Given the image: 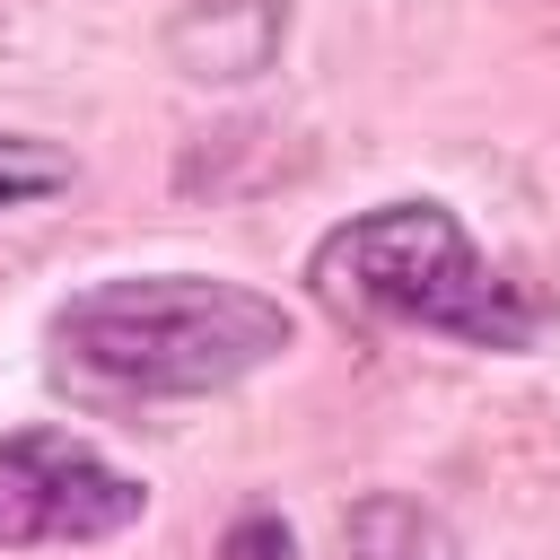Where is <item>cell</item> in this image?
I'll list each match as a JSON object with an SVG mask.
<instances>
[{
  "instance_id": "cell-6",
  "label": "cell",
  "mask_w": 560,
  "mask_h": 560,
  "mask_svg": "<svg viewBox=\"0 0 560 560\" xmlns=\"http://www.w3.org/2000/svg\"><path fill=\"white\" fill-rule=\"evenodd\" d=\"M70 175H79V158H70L61 140L0 131V219H9V210H35V201H52V192H70Z\"/></svg>"
},
{
  "instance_id": "cell-7",
  "label": "cell",
  "mask_w": 560,
  "mask_h": 560,
  "mask_svg": "<svg viewBox=\"0 0 560 560\" xmlns=\"http://www.w3.org/2000/svg\"><path fill=\"white\" fill-rule=\"evenodd\" d=\"M219 551H228V560H289V525H280L271 508H245V516L228 525Z\"/></svg>"
},
{
  "instance_id": "cell-3",
  "label": "cell",
  "mask_w": 560,
  "mask_h": 560,
  "mask_svg": "<svg viewBox=\"0 0 560 560\" xmlns=\"http://www.w3.org/2000/svg\"><path fill=\"white\" fill-rule=\"evenodd\" d=\"M140 516V481L114 472L70 429H9L0 438V551L35 542H114Z\"/></svg>"
},
{
  "instance_id": "cell-2",
  "label": "cell",
  "mask_w": 560,
  "mask_h": 560,
  "mask_svg": "<svg viewBox=\"0 0 560 560\" xmlns=\"http://www.w3.org/2000/svg\"><path fill=\"white\" fill-rule=\"evenodd\" d=\"M306 280L359 332L429 324V332L464 341V324H472V306L490 289V262H481V245L464 236L455 210H438V201H385V210L341 219L306 254Z\"/></svg>"
},
{
  "instance_id": "cell-1",
  "label": "cell",
  "mask_w": 560,
  "mask_h": 560,
  "mask_svg": "<svg viewBox=\"0 0 560 560\" xmlns=\"http://www.w3.org/2000/svg\"><path fill=\"white\" fill-rule=\"evenodd\" d=\"M52 350L88 394H219L289 350L280 298L219 271H131L96 280L52 315Z\"/></svg>"
},
{
  "instance_id": "cell-5",
  "label": "cell",
  "mask_w": 560,
  "mask_h": 560,
  "mask_svg": "<svg viewBox=\"0 0 560 560\" xmlns=\"http://www.w3.org/2000/svg\"><path fill=\"white\" fill-rule=\"evenodd\" d=\"M350 560H472V551H464L420 499L376 490V499L350 508Z\"/></svg>"
},
{
  "instance_id": "cell-4",
  "label": "cell",
  "mask_w": 560,
  "mask_h": 560,
  "mask_svg": "<svg viewBox=\"0 0 560 560\" xmlns=\"http://www.w3.org/2000/svg\"><path fill=\"white\" fill-rule=\"evenodd\" d=\"M271 52H280V9L271 0H201L192 18H175V61L210 88L271 70Z\"/></svg>"
}]
</instances>
